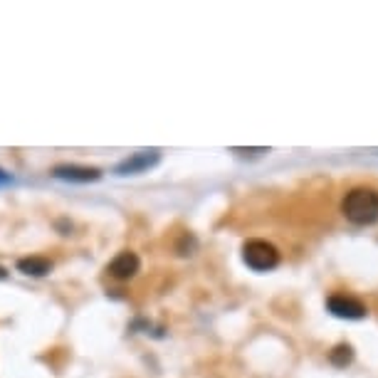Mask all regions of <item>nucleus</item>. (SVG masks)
I'll return each instance as SVG.
<instances>
[{"instance_id": "1", "label": "nucleus", "mask_w": 378, "mask_h": 378, "mask_svg": "<svg viewBox=\"0 0 378 378\" xmlns=\"http://www.w3.org/2000/svg\"><path fill=\"white\" fill-rule=\"evenodd\" d=\"M341 213L353 225H373L378 220V193L373 188H353L344 198Z\"/></svg>"}, {"instance_id": "2", "label": "nucleus", "mask_w": 378, "mask_h": 378, "mask_svg": "<svg viewBox=\"0 0 378 378\" xmlns=\"http://www.w3.org/2000/svg\"><path fill=\"white\" fill-rule=\"evenodd\" d=\"M242 260L255 272H270L279 265V252L267 240H247L242 245Z\"/></svg>"}, {"instance_id": "3", "label": "nucleus", "mask_w": 378, "mask_h": 378, "mask_svg": "<svg viewBox=\"0 0 378 378\" xmlns=\"http://www.w3.org/2000/svg\"><path fill=\"white\" fill-rule=\"evenodd\" d=\"M139 270H141V260H139V255H137V252H132V250L119 252V255H116V258L106 265V272H109V277L119 279V282H126V279L137 277Z\"/></svg>"}, {"instance_id": "4", "label": "nucleus", "mask_w": 378, "mask_h": 378, "mask_svg": "<svg viewBox=\"0 0 378 378\" xmlns=\"http://www.w3.org/2000/svg\"><path fill=\"white\" fill-rule=\"evenodd\" d=\"M327 307H329V312H332L334 317L351 319V322H356V319H363L368 314V309L363 307L358 299L346 297V294H334V297H329L327 299Z\"/></svg>"}, {"instance_id": "5", "label": "nucleus", "mask_w": 378, "mask_h": 378, "mask_svg": "<svg viewBox=\"0 0 378 378\" xmlns=\"http://www.w3.org/2000/svg\"><path fill=\"white\" fill-rule=\"evenodd\" d=\"M52 173L60 181H70V183H94L101 178L99 168H87V166H57Z\"/></svg>"}, {"instance_id": "6", "label": "nucleus", "mask_w": 378, "mask_h": 378, "mask_svg": "<svg viewBox=\"0 0 378 378\" xmlns=\"http://www.w3.org/2000/svg\"><path fill=\"white\" fill-rule=\"evenodd\" d=\"M156 161H158L156 151H141V153H137V156L126 158L124 163H119L116 173H121V176H126V173H137V171H144V168L153 166Z\"/></svg>"}, {"instance_id": "7", "label": "nucleus", "mask_w": 378, "mask_h": 378, "mask_svg": "<svg viewBox=\"0 0 378 378\" xmlns=\"http://www.w3.org/2000/svg\"><path fill=\"white\" fill-rule=\"evenodd\" d=\"M18 270H20L23 275H30V277H45L47 272L52 270V263L45 258H23L18 260Z\"/></svg>"}, {"instance_id": "8", "label": "nucleus", "mask_w": 378, "mask_h": 378, "mask_svg": "<svg viewBox=\"0 0 378 378\" xmlns=\"http://www.w3.org/2000/svg\"><path fill=\"white\" fill-rule=\"evenodd\" d=\"M351 358H353V348L348 346V344H339V346L329 353V361H332L334 366H346V363H351Z\"/></svg>"}, {"instance_id": "9", "label": "nucleus", "mask_w": 378, "mask_h": 378, "mask_svg": "<svg viewBox=\"0 0 378 378\" xmlns=\"http://www.w3.org/2000/svg\"><path fill=\"white\" fill-rule=\"evenodd\" d=\"M0 279H6V270H0Z\"/></svg>"}]
</instances>
